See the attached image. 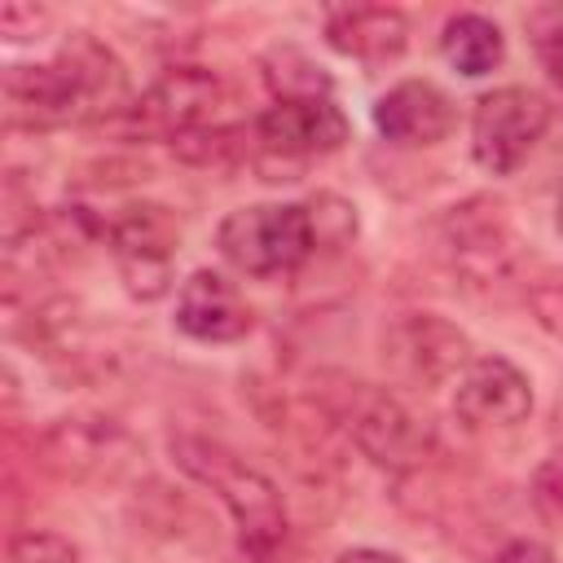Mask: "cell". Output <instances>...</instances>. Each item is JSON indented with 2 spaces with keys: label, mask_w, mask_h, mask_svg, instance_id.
<instances>
[{
  "label": "cell",
  "mask_w": 563,
  "mask_h": 563,
  "mask_svg": "<svg viewBox=\"0 0 563 563\" xmlns=\"http://www.w3.org/2000/svg\"><path fill=\"white\" fill-rule=\"evenodd\" d=\"M493 563H559V554L541 541H510L506 550H497Z\"/></svg>",
  "instance_id": "obj_24"
},
{
  "label": "cell",
  "mask_w": 563,
  "mask_h": 563,
  "mask_svg": "<svg viewBox=\"0 0 563 563\" xmlns=\"http://www.w3.org/2000/svg\"><path fill=\"white\" fill-rule=\"evenodd\" d=\"M339 563H405V559L387 554V550H374V545H356V550H343Z\"/></svg>",
  "instance_id": "obj_25"
},
{
  "label": "cell",
  "mask_w": 563,
  "mask_h": 563,
  "mask_svg": "<svg viewBox=\"0 0 563 563\" xmlns=\"http://www.w3.org/2000/svg\"><path fill=\"white\" fill-rule=\"evenodd\" d=\"M550 101L537 88L506 84L475 101L471 110V154L488 176H510L545 136Z\"/></svg>",
  "instance_id": "obj_8"
},
{
  "label": "cell",
  "mask_w": 563,
  "mask_h": 563,
  "mask_svg": "<svg viewBox=\"0 0 563 563\" xmlns=\"http://www.w3.org/2000/svg\"><path fill=\"white\" fill-rule=\"evenodd\" d=\"M532 413V383L506 356H475L453 383V418L471 431H510Z\"/></svg>",
  "instance_id": "obj_11"
},
{
  "label": "cell",
  "mask_w": 563,
  "mask_h": 563,
  "mask_svg": "<svg viewBox=\"0 0 563 563\" xmlns=\"http://www.w3.org/2000/svg\"><path fill=\"white\" fill-rule=\"evenodd\" d=\"M343 422H347V435L352 444L383 471H418L427 457H431V427L405 405L396 400L391 391H378V387H365V383H352V391L343 396Z\"/></svg>",
  "instance_id": "obj_7"
},
{
  "label": "cell",
  "mask_w": 563,
  "mask_h": 563,
  "mask_svg": "<svg viewBox=\"0 0 563 563\" xmlns=\"http://www.w3.org/2000/svg\"><path fill=\"white\" fill-rule=\"evenodd\" d=\"M383 356L396 374H405L409 383L435 387L457 378L475 356H471V339L440 312H409L400 317L387 339H383Z\"/></svg>",
  "instance_id": "obj_10"
},
{
  "label": "cell",
  "mask_w": 563,
  "mask_h": 563,
  "mask_svg": "<svg viewBox=\"0 0 563 563\" xmlns=\"http://www.w3.org/2000/svg\"><path fill=\"white\" fill-rule=\"evenodd\" d=\"M224 106V79L207 66L163 70L136 101L123 110V132L145 141H180L198 128H211Z\"/></svg>",
  "instance_id": "obj_6"
},
{
  "label": "cell",
  "mask_w": 563,
  "mask_h": 563,
  "mask_svg": "<svg viewBox=\"0 0 563 563\" xmlns=\"http://www.w3.org/2000/svg\"><path fill=\"white\" fill-rule=\"evenodd\" d=\"M4 123L18 132H53L128 110V70L110 44L70 31L48 62L4 70Z\"/></svg>",
  "instance_id": "obj_1"
},
{
  "label": "cell",
  "mask_w": 563,
  "mask_h": 563,
  "mask_svg": "<svg viewBox=\"0 0 563 563\" xmlns=\"http://www.w3.org/2000/svg\"><path fill=\"white\" fill-rule=\"evenodd\" d=\"M374 128L391 145L427 150L457 128V106L431 79H400L374 101Z\"/></svg>",
  "instance_id": "obj_13"
},
{
  "label": "cell",
  "mask_w": 563,
  "mask_h": 563,
  "mask_svg": "<svg viewBox=\"0 0 563 563\" xmlns=\"http://www.w3.org/2000/svg\"><path fill=\"white\" fill-rule=\"evenodd\" d=\"M180 246V220L163 202H128L106 216V251L123 277V290L141 303L172 290V255Z\"/></svg>",
  "instance_id": "obj_5"
},
{
  "label": "cell",
  "mask_w": 563,
  "mask_h": 563,
  "mask_svg": "<svg viewBox=\"0 0 563 563\" xmlns=\"http://www.w3.org/2000/svg\"><path fill=\"white\" fill-rule=\"evenodd\" d=\"M440 53H444V62H449L457 75L479 79V75H488V70L501 66V57H506V35H501V26H497L493 18H484V13H457V18L444 22Z\"/></svg>",
  "instance_id": "obj_16"
},
{
  "label": "cell",
  "mask_w": 563,
  "mask_h": 563,
  "mask_svg": "<svg viewBox=\"0 0 563 563\" xmlns=\"http://www.w3.org/2000/svg\"><path fill=\"white\" fill-rule=\"evenodd\" d=\"M440 246H444L453 273H462L475 286L506 282L515 268V233H510L501 207L484 202V198H471L444 216Z\"/></svg>",
  "instance_id": "obj_9"
},
{
  "label": "cell",
  "mask_w": 563,
  "mask_h": 563,
  "mask_svg": "<svg viewBox=\"0 0 563 563\" xmlns=\"http://www.w3.org/2000/svg\"><path fill=\"white\" fill-rule=\"evenodd\" d=\"M325 44L352 62L378 66L409 48V18L387 4H352L325 13Z\"/></svg>",
  "instance_id": "obj_15"
},
{
  "label": "cell",
  "mask_w": 563,
  "mask_h": 563,
  "mask_svg": "<svg viewBox=\"0 0 563 563\" xmlns=\"http://www.w3.org/2000/svg\"><path fill=\"white\" fill-rule=\"evenodd\" d=\"M532 506L537 515L563 532V457H550L537 475H532Z\"/></svg>",
  "instance_id": "obj_21"
},
{
  "label": "cell",
  "mask_w": 563,
  "mask_h": 563,
  "mask_svg": "<svg viewBox=\"0 0 563 563\" xmlns=\"http://www.w3.org/2000/svg\"><path fill=\"white\" fill-rule=\"evenodd\" d=\"M4 563H84L79 545L62 532H44V528H26L13 532L4 545Z\"/></svg>",
  "instance_id": "obj_19"
},
{
  "label": "cell",
  "mask_w": 563,
  "mask_h": 563,
  "mask_svg": "<svg viewBox=\"0 0 563 563\" xmlns=\"http://www.w3.org/2000/svg\"><path fill=\"white\" fill-rule=\"evenodd\" d=\"M132 457V435L110 418H57L40 435V462L62 479H106Z\"/></svg>",
  "instance_id": "obj_12"
},
{
  "label": "cell",
  "mask_w": 563,
  "mask_h": 563,
  "mask_svg": "<svg viewBox=\"0 0 563 563\" xmlns=\"http://www.w3.org/2000/svg\"><path fill=\"white\" fill-rule=\"evenodd\" d=\"M347 119L334 106V97L317 101H273L251 123L255 154L251 163L264 172V180H299V167L308 158L334 154L347 141Z\"/></svg>",
  "instance_id": "obj_4"
},
{
  "label": "cell",
  "mask_w": 563,
  "mask_h": 563,
  "mask_svg": "<svg viewBox=\"0 0 563 563\" xmlns=\"http://www.w3.org/2000/svg\"><path fill=\"white\" fill-rule=\"evenodd\" d=\"M523 299H528L537 325L563 339V268H541L537 277H528Z\"/></svg>",
  "instance_id": "obj_20"
},
{
  "label": "cell",
  "mask_w": 563,
  "mask_h": 563,
  "mask_svg": "<svg viewBox=\"0 0 563 563\" xmlns=\"http://www.w3.org/2000/svg\"><path fill=\"white\" fill-rule=\"evenodd\" d=\"M537 57H541L545 79L563 92V22H559V26H550L545 35H537Z\"/></svg>",
  "instance_id": "obj_23"
},
{
  "label": "cell",
  "mask_w": 563,
  "mask_h": 563,
  "mask_svg": "<svg viewBox=\"0 0 563 563\" xmlns=\"http://www.w3.org/2000/svg\"><path fill=\"white\" fill-rule=\"evenodd\" d=\"M554 224H559V233H563V189H559V202H554Z\"/></svg>",
  "instance_id": "obj_26"
},
{
  "label": "cell",
  "mask_w": 563,
  "mask_h": 563,
  "mask_svg": "<svg viewBox=\"0 0 563 563\" xmlns=\"http://www.w3.org/2000/svg\"><path fill=\"white\" fill-rule=\"evenodd\" d=\"M308 220H312V238L317 251H343L356 238V207L339 194H312L308 202Z\"/></svg>",
  "instance_id": "obj_18"
},
{
  "label": "cell",
  "mask_w": 563,
  "mask_h": 563,
  "mask_svg": "<svg viewBox=\"0 0 563 563\" xmlns=\"http://www.w3.org/2000/svg\"><path fill=\"white\" fill-rule=\"evenodd\" d=\"M48 26V9L26 4V0H4L0 4V35L22 44V40H40V31Z\"/></svg>",
  "instance_id": "obj_22"
},
{
  "label": "cell",
  "mask_w": 563,
  "mask_h": 563,
  "mask_svg": "<svg viewBox=\"0 0 563 563\" xmlns=\"http://www.w3.org/2000/svg\"><path fill=\"white\" fill-rule=\"evenodd\" d=\"M216 251L246 277H277L295 273L303 260L317 255L312 220L303 202H255L238 207L216 229Z\"/></svg>",
  "instance_id": "obj_3"
},
{
  "label": "cell",
  "mask_w": 563,
  "mask_h": 563,
  "mask_svg": "<svg viewBox=\"0 0 563 563\" xmlns=\"http://www.w3.org/2000/svg\"><path fill=\"white\" fill-rule=\"evenodd\" d=\"M260 75H264L273 101H317V97H330V88H334L325 66L295 44H273L260 57Z\"/></svg>",
  "instance_id": "obj_17"
},
{
  "label": "cell",
  "mask_w": 563,
  "mask_h": 563,
  "mask_svg": "<svg viewBox=\"0 0 563 563\" xmlns=\"http://www.w3.org/2000/svg\"><path fill=\"white\" fill-rule=\"evenodd\" d=\"M255 325L251 303L242 290L216 273V268H194L180 290H176V330L189 334L194 343H238Z\"/></svg>",
  "instance_id": "obj_14"
},
{
  "label": "cell",
  "mask_w": 563,
  "mask_h": 563,
  "mask_svg": "<svg viewBox=\"0 0 563 563\" xmlns=\"http://www.w3.org/2000/svg\"><path fill=\"white\" fill-rule=\"evenodd\" d=\"M172 457L189 479H198L202 488H211L220 497V506L233 519L238 545L251 563H273L282 554V545L290 537L286 501L260 466H251L229 444H220L211 435H194V431L172 435Z\"/></svg>",
  "instance_id": "obj_2"
}]
</instances>
